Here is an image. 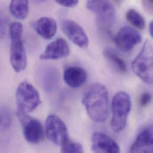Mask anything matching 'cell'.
I'll list each match as a JSON object with an SVG mask.
<instances>
[{
	"label": "cell",
	"mask_w": 153,
	"mask_h": 153,
	"mask_svg": "<svg viewBox=\"0 0 153 153\" xmlns=\"http://www.w3.org/2000/svg\"><path fill=\"white\" fill-rule=\"evenodd\" d=\"M89 117L95 122L106 120L109 114L108 92L105 85L94 83L85 91L82 100Z\"/></svg>",
	"instance_id": "1"
},
{
	"label": "cell",
	"mask_w": 153,
	"mask_h": 153,
	"mask_svg": "<svg viewBox=\"0 0 153 153\" xmlns=\"http://www.w3.org/2000/svg\"><path fill=\"white\" fill-rule=\"evenodd\" d=\"M23 32V28L21 23L16 22L10 24V60L13 70L17 73L24 71L27 65V56L22 39Z\"/></svg>",
	"instance_id": "2"
},
{
	"label": "cell",
	"mask_w": 153,
	"mask_h": 153,
	"mask_svg": "<svg viewBox=\"0 0 153 153\" xmlns=\"http://www.w3.org/2000/svg\"><path fill=\"white\" fill-rule=\"evenodd\" d=\"M131 108L132 101L128 93L120 91L115 94L111 103V126L114 132H119L125 128Z\"/></svg>",
	"instance_id": "3"
},
{
	"label": "cell",
	"mask_w": 153,
	"mask_h": 153,
	"mask_svg": "<svg viewBox=\"0 0 153 153\" xmlns=\"http://www.w3.org/2000/svg\"><path fill=\"white\" fill-rule=\"evenodd\" d=\"M153 50L152 42L147 39L139 54L132 63V69L137 76L147 84L153 83Z\"/></svg>",
	"instance_id": "4"
},
{
	"label": "cell",
	"mask_w": 153,
	"mask_h": 153,
	"mask_svg": "<svg viewBox=\"0 0 153 153\" xmlns=\"http://www.w3.org/2000/svg\"><path fill=\"white\" fill-rule=\"evenodd\" d=\"M16 98L17 109L23 110L27 113L34 111L41 102L37 89L26 81L20 83L18 86Z\"/></svg>",
	"instance_id": "5"
},
{
	"label": "cell",
	"mask_w": 153,
	"mask_h": 153,
	"mask_svg": "<svg viewBox=\"0 0 153 153\" xmlns=\"http://www.w3.org/2000/svg\"><path fill=\"white\" fill-rule=\"evenodd\" d=\"M17 116L23 126L25 140L30 144L39 143L44 137V128L37 119L30 117L25 111L17 109Z\"/></svg>",
	"instance_id": "6"
},
{
	"label": "cell",
	"mask_w": 153,
	"mask_h": 153,
	"mask_svg": "<svg viewBox=\"0 0 153 153\" xmlns=\"http://www.w3.org/2000/svg\"><path fill=\"white\" fill-rule=\"evenodd\" d=\"M45 134L51 143L60 146L69 138L66 124L55 114H50L47 117L45 121Z\"/></svg>",
	"instance_id": "7"
},
{
	"label": "cell",
	"mask_w": 153,
	"mask_h": 153,
	"mask_svg": "<svg viewBox=\"0 0 153 153\" xmlns=\"http://www.w3.org/2000/svg\"><path fill=\"white\" fill-rule=\"evenodd\" d=\"M86 8L96 15L100 23L105 26L112 25L116 18V11L109 0H88Z\"/></svg>",
	"instance_id": "8"
},
{
	"label": "cell",
	"mask_w": 153,
	"mask_h": 153,
	"mask_svg": "<svg viewBox=\"0 0 153 153\" xmlns=\"http://www.w3.org/2000/svg\"><path fill=\"white\" fill-rule=\"evenodd\" d=\"M114 42L120 50L129 52L142 42V36L135 29L129 26H123L117 33Z\"/></svg>",
	"instance_id": "9"
},
{
	"label": "cell",
	"mask_w": 153,
	"mask_h": 153,
	"mask_svg": "<svg viewBox=\"0 0 153 153\" xmlns=\"http://www.w3.org/2000/svg\"><path fill=\"white\" fill-rule=\"evenodd\" d=\"M61 27L65 35L77 47L81 48L88 47V37L83 29L76 22L70 19H65L61 22Z\"/></svg>",
	"instance_id": "10"
},
{
	"label": "cell",
	"mask_w": 153,
	"mask_h": 153,
	"mask_svg": "<svg viewBox=\"0 0 153 153\" xmlns=\"http://www.w3.org/2000/svg\"><path fill=\"white\" fill-rule=\"evenodd\" d=\"M37 78L41 87L47 92L56 91L60 84V73L53 66H42L37 71Z\"/></svg>",
	"instance_id": "11"
},
{
	"label": "cell",
	"mask_w": 153,
	"mask_h": 153,
	"mask_svg": "<svg viewBox=\"0 0 153 153\" xmlns=\"http://www.w3.org/2000/svg\"><path fill=\"white\" fill-rule=\"evenodd\" d=\"M70 53L71 48L68 42L63 38H59L47 46L39 58L42 60H59L67 57Z\"/></svg>",
	"instance_id": "12"
},
{
	"label": "cell",
	"mask_w": 153,
	"mask_h": 153,
	"mask_svg": "<svg viewBox=\"0 0 153 153\" xmlns=\"http://www.w3.org/2000/svg\"><path fill=\"white\" fill-rule=\"evenodd\" d=\"M92 150L95 153H120L117 143L105 134L96 132L92 136Z\"/></svg>",
	"instance_id": "13"
},
{
	"label": "cell",
	"mask_w": 153,
	"mask_h": 153,
	"mask_svg": "<svg viewBox=\"0 0 153 153\" xmlns=\"http://www.w3.org/2000/svg\"><path fill=\"white\" fill-rule=\"evenodd\" d=\"M153 129L147 127L138 135L131 149V153H152L153 152Z\"/></svg>",
	"instance_id": "14"
},
{
	"label": "cell",
	"mask_w": 153,
	"mask_h": 153,
	"mask_svg": "<svg viewBox=\"0 0 153 153\" xmlns=\"http://www.w3.org/2000/svg\"><path fill=\"white\" fill-rule=\"evenodd\" d=\"M33 27L36 33L45 39H51L56 35L57 25L56 20L48 17H42L36 21Z\"/></svg>",
	"instance_id": "15"
},
{
	"label": "cell",
	"mask_w": 153,
	"mask_h": 153,
	"mask_svg": "<svg viewBox=\"0 0 153 153\" xmlns=\"http://www.w3.org/2000/svg\"><path fill=\"white\" fill-rule=\"evenodd\" d=\"M63 79L70 87L79 88L85 83L87 79V74L82 68L69 66L66 68L64 71Z\"/></svg>",
	"instance_id": "16"
},
{
	"label": "cell",
	"mask_w": 153,
	"mask_h": 153,
	"mask_svg": "<svg viewBox=\"0 0 153 153\" xmlns=\"http://www.w3.org/2000/svg\"><path fill=\"white\" fill-rule=\"evenodd\" d=\"M11 14L16 19L23 20L29 13V0H11L9 5Z\"/></svg>",
	"instance_id": "17"
},
{
	"label": "cell",
	"mask_w": 153,
	"mask_h": 153,
	"mask_svg": "<svg viewBox=\"0 0 153 153\" xmlns=\"http://www.w3.org/2000/svg\"><path fill=\"white\" fill-rule=\"evenodd\" d=\"M104 57L119 72L125 74L127 71L126 62L111 48H107L103 51Z\"/></svg>",
	"instance_id": "18"
},
{
	"label": "cell",
	"mask_w": 153,
	"mask_h": 153,
	"mask_svg": "<svg viewBox=\"0 0 153 153\" xmlns=\"http://www.w3.org/2000/svg\"><path fill=\"white\" fill-rule=\"evenodd\" d=\"M126 18L131 24L139 29L143 30L146 27L144 17L135 9H129L126 12Z\"/></svg>",
	"instance_id": "19"
},
{
	"label": "cell",
	"mask_w": 153,
	"mask_h": 153,
	"mask_svg": "<svg viewBox=\"0 0 153 153\" xmlns=\"http://www.w3.org/2000/svg\"><path fill=\"white\" fill-rule=\"evenodd\" d=\"M61 148L62 153H83L82 146L79 143L73 141L70 138L68 139L61 145Z\"/></svg>",
	"instance_id": "20"
},
{
	"label": "cell",
	"mask_w": 153,
	"mask_h": 153,
	"mask_svg": "<svg viewBox=\"0 0 153 153\" xmlns=\"http://www.w3.org/2000/svg\"><path fill=\"white\" fill-rule=\"evenodd\" d=\"M10 20L8 17L3 12L0 11V38H4L10 28Z\"/></svg>",
	"instance_id": "21"
},
{
	"label": "cell",
	"mask_w": 153,
	"mask_h": 153,
	"mask_svg": "<svg viewBox=\"0 0 153 153\" xmlns=\"http://www.w3.org/2000/svg\"><path fill=\"white\" fill-rule=\"evenodd\" d=\"M0 121L1 125H2L4 128H8L11 124L10 115L7 110H3L0 112Z\"/></svg>",
	"instance_id": "22"
},
{
	"label": "cell",
	"mask_w": 153,
	"mask_h": 153,
	"mask_svg": "<svg viewBox=\"0 0 153 153\" xmlns=\"http://www.w3.org/2000/svg\"><path fill=\"white\" fill-rule=\"evenodd\" d=\"M152 97L150 93L149 92H144L142 94L140 97V104L142 107H146L149 105L152 101Z\"/></svg>",
	"instance_id": "23"
},
{
	"label": "cell",
	"mask_w": 153,
	"mask_h": 153,
	"mask_svg": "<svg viewBox=\"0 0 153 153\" xmlns=\"http://www.w3.org/2000/svg\"><path fill=\"white\" fill-rule=\"evenodd\" d=\"M55 1L59 5L67 8L75 7L79 3V0H55Z\"/></svg>",
	"instance_id": "24"
},
{
	"label": "cell",
	"mask_w": 153,
	"mask_h": 153,
	"mask_svg": "<svg viewBox=\"0 0 153 153\" xmlns=\"http://www.w3.org/2000/svg\"><path fill=\"white\" fill-rule=\"evenodd\" d=\"M145 9L149 13H152L153 7V0H143Z\"/></svg>",
	"instance_id": "25"
},
{
	"label": "cell",
	"mask_w": 153,
	"mask_h": 153,
	"mask_svg": "<svg viewBox=\"0 0 153 153\" xmlns=\"http://www.w3.org/2000/svg\"><path fill=\"white\" fill-rule=\"evenodd\" d=\"M149 33L150 35L152 37H153V22L151 21L150 24H149Z\"/></svg>",
	"instance_id": "26"
},
{
	"label": "cell",
	"mask_w": 153,
	"mask_h": 153,
	"mask_svg": "<svg viewBox=\"0 0 153 153\" xmlns=\"http://www.w3.org/2000/svg\"><path fill=\"white\" fill-rule=\"evenodd\" d=\"M35 3H42V2H45V1L47 0H32Z\"/></svg>",
	"instance_id": "27"
},
{
	"label": "cell",
	"mask_w": 153,
	"mask_h": 153,
	"mask_svg": "<svg viewBox=\"0 0 153 153\" xmlns=\"http://www.w3.org/2000/svg\"><path fill=\"white\" fill-rule=\"evenodd\" d=\"M116 1H120V0H116Z\"/></svg>",
	"instance_id": "28"
},
{
	"label": "cell",
	"mask_w": 153,
	"mask_h": 153,
	"mask_svg": "<svg viewBox=\"0 0 153 153\" xmlns=\"http://www.w3.org/2000/svg\"><path fill=\"white\" fill-rule=\"evenodd\" d=\"M0 125H1V121H0Z\"/></svg>",
	"instance_id": "29"
}]
</instances>
